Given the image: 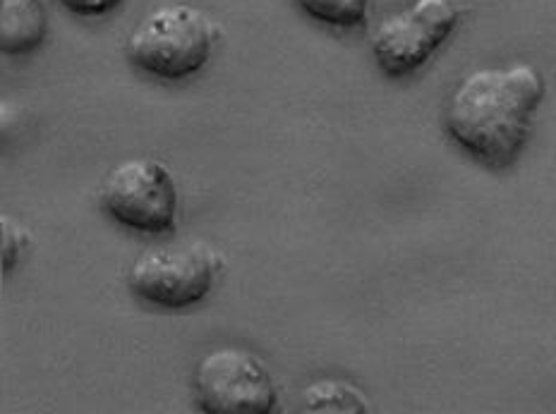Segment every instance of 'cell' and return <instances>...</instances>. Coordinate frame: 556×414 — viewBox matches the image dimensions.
Listing matches in <instances>:
<instances>
[{"label":"cell","instance_id":"obj_1","mask_svg":"<svg viewBox=\"0 0 556 414\" xmlns=\"http://www.w3.org/2000/svg\"><path fill=\"white\" fill-rule=\"evenodd\" d=\"M544 91L542 73L523 61L468 73L446 99L448 140L486 168L514 166L530 140Z\"/></svg>","mask_w":556,"mask_h":414},{"label":"cell","instance_id":"obj_2","mask_svg":"<svg viewBox=\"0 0 556 414\" xmlns=\"http://www.w3.org/2000/svg\"><path fill=\"white\" fill-rule=\"evenodd\" d=\"M222 27L202 8L168 0L139 20L125 43V55L139 73L164 82H182L212 61Z\"/></svg>","mask_w":556,"mask_h":414},{"label":"cell","instance_id":"obj_3","mask_svg":"<svg viewBox=\"0 0 556 414\" xmlns=\"http://www.w3.org/2000/svg\"><path fill=\"white\" fill-rule=\"evenodd\" d=\"M226 271V259L204 240L149 247L127 271V287L159 309H188L206 300Z\"/></svg>","mask_w":556,"mask_h":414},{"label":"cell","instance_id":"obj_4","mask_svg":"<svg viewBox=\"0 0 556 414\" xmlns=\"http://www.w3.org/2000/svg\"><path fill=\"white\" fill-rule=\"evenodd\" d=\"M101 209L132 233H173L180 214L178 182L159 158H125L103 180Z\"/></svg>","mask_w":556,"mask_h":414},{"label":"cell","instance_id":"obj_5","mask_svg":"<svg viewBox=\"0 0 556 414\" xmlns=\"http://www.w3.org/2000/svg\"><path fill=\"white\" fill-rule=\"evenodd\" d=\"M192 388L206 414H271L278 402L269 366L238 345L206 352L194 366Z\"/></svg>","mask_w":556,"mask_h":414},{"label":"cell","instance_id":"obj_6","mask_svg":"<svg viewBox=\"0 0 556 414\" xmlns=\"http://www.w3.org/2000/svg\"><path fill=\"white\" fill-rule=\"evenodd\" d=\"M456 0H413L379 22L372 34V55L377 67L391 79L420 70L442 49L460 22Z\"/></svg>","mask_w":556,"mask_h":414},{"label":"cell","instance_id":"obj_7","mask_svg":"<svg viewBox=\"0 0 556 414\" xmlns=\"http://www.w3.org/2000/svg\"><path fill=\"white\" fill-rule=\"evenodd\" d=\"M49 34L43 0H0V51L27 55L37 51Z\"/></svg>","mask_w":556,"mask_h":414},{"label":"cell","instance_id":"obj_8","mask_svg":"<svg viewBox=\"0 0 556 414\" xmlns=\"http://www.w3.org/2000/svg\"><path fill=\"white\" fill-rule=\"evenodd\" d=\"M303 405L307 412H369V400L361 388L343 378H319L303 390Z\"/></svg>","mask_w":556,"mask_h":414},{"label":"cell","instance_id":"obj_9","mask_svg":"<svg viewBox=\"0 0 556 414\" xmlns=\"http://www.w3.org/2000/svg\"><path fill=\"white\" fill-rule=\"evenodd\" d=\"M295 5L331 29H361L369 17V0H295Z\"/></svg>","mask_w":556,"mask_h":414},{"label":"cell","instance_id":"obj_10","mask_svg":"<svg viewBox=\"0 0 556 414\" xmlns=\"http://www.w3.org/2000/svg\"><path fill=\"white\" fill-rule=\"evenodd\" d=\"M0 259H3V273L15 271L20 259L25 257V251L29 249L31 235L25 225H20L15 218H10L8 214L0 216Z\"/></svg>","mask_w":556,"mask_h":414},{"label":"cell","instance_id":"obj_11","mask_svg":"<svg viewBox=\"0 0 556 414\" xmlns=\"http://www.w3.org/2000/svg\"><path fill=\"white\" fill-rule=\"evenodd\" d=\"M61 3L79 17H103L118 10L125 0H61Z\"/></svg>","mask_w":556,"mask_h":414}]
</instances>
